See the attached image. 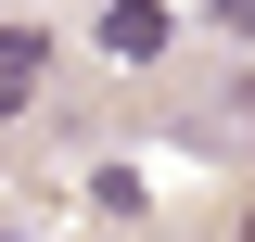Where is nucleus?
Wrapping results in <instances>:
<instances>
[{
    "instance_id": "nucleus-1",
    "label": "nucleus",
    "mask_w": 255,
    "mask_h": 242,
    "mask_svg": "<svg viewBox=\"0 0 255 242\" xmlns=\"http://www.w3.org/2000/svg\"><path fill=\"white\" fill-rule=\"evenodd\" d=\"M102 64H166V38H179V13H166V0H102Z\"/></svg>"
},
{
    "instance_id": "nucleus-2",
    "label": "nucleus",
    "mask_w": 255,
    "mask_h": 242,
    "mask_svg": "<svg viewBox=\"0 0 255 242\" xmlns=\"http://www.w3.org/2000/svg\"><path fill=\"white\" fill-rule=\"evenodd\" d=\"M51 90V26H0V115H26Z\"/></svg>"
},
{
    "instance_id": "nucleus-3",
    "label": "nucleus",
    "mask_w": 255,
    "mask_h": 242,
    "mask_svg": "<svg viewBox=\"0 0 255 242\" xmlns=\"http://www.w3.org/2000/svg\"><path fill=\"white\" fill-rule=\"evenodd\" d=\"M217 26H230V38H255V0H217Z\"/></svg>"
},
{
    "instance_id": "nucleus-4",
    "label": "nucleus",
    "mask_w": 255,
    "mask_h": 242,
    "mask_svg": "<svg viewBox=\"0 0 255 242\" xmlns=\"http://www.w3.org/2000/svg\"><path fill=\"white\" fill-rule=\"evenodd\" d=\"M243 242H255V217H243Z\"/></svg>"
}]
</instances>
